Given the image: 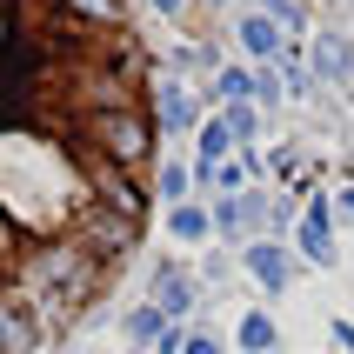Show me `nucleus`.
I'll return each mask as SVG.
<instances>
[{
	"instance_id": "nucleus-1",
	"label": "nucleus",
	"mask_w": 354,
	"mask_h": 354,
	"mask_svg": "<svg viewBox=\"0 0 354 354\" xmlns=\"http://www.w3.org/2000/svg\"><path fill=\"white\" fill-rule=\"evenodd\" d=\"M154 94L127 0H0V354L94 315L147 227Z\"/></svg>"
}]
</instances>
